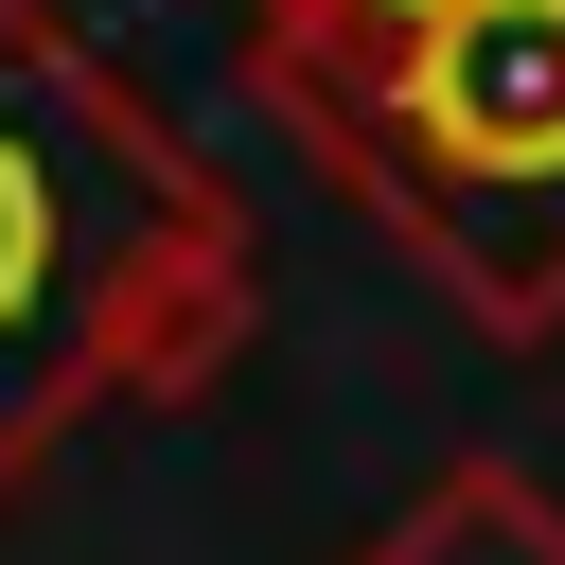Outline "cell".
Returning <instances> with one entry per match:
<instances>
[{
	"label": "cell",
	"instance_id": "6da1fadb",
	"mask_svg": "<svg viewBox=\"0 0 565 565\" xmlns=\"http://www.w3.org/2000/svg\"><path fill=\"white\" fill-rule=\"evenodd\" d=\"M247 318V212L177 106L71 0H0V494L88 406H194Z\"/></svg>",
	"mask_w": 565,
	"mask_h": 565
},
{
	"label": "cell",
	"instance_id": "7a4b0ae2",
	"mask_svg": "<svg viewBox=\"0 0 565 565\" xmlns=\"http://www.w3.org/2000/svg\"><path fill=\"white\" fill-rule=\"evenodd\" d=\"M247 88L494 353L565 335V0H441L406 35L247 53Z\"/></svg>",
	"mask_w": 565,
	"mask_h": 565
},
{
	"label": "cell",
	"instance_id": "3957f363",
	"mask_svg": "<svg viewBox=\"0 0 565 565\" xmlns=\"http://www.w3.org/2000/svg\"><path fill=\"white\" fill-rule=\"evenodd\" d=\"M353 565H565V494H530L512 459H441Z\"/></svg>",
	"mask_w": 565,
	"mask_h": 565
},
{
	"label": "cell",
	"instance_id": "277c9868",
	"mask_svg": "<svg viewBox=\"0 0 565 565\" xmlns=\"http://www.w3.org/2000/svg\"><path fill=\"white\" fill-rule=\"evenodd\" d=\"M441 0H230V53H335V35H406Z\"/></svg>",
	"mask_w": 565,
	"mask_h": 565
}]
</instances>
